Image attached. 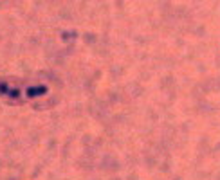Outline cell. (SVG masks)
Segmentation results:
<instances>
[{"mask_svg":"<svg viewBox=\"0 0 220 180\" xmlns=\"http://www.w3.org/2000/svg\"><path fill=\"white\" fill-rule=\"evenodd\" d=\"M45 92H47V87H29V88H27V97L43 96Z\"/></svg>","mask_w":220,"mask_h":180,"instance_id":"1","label":"cell"},{"mask_svg":"<svg viewBox=\"0 0 220 180\" xmlns=\"http://www.w3.org/2000/svg\"><path fill=\"white\" fill-rule=\"evenodd\" d=\"M9 85L7 83H0V94H4V96H7V92H9Z\"/></svg>","mask_w":220,"mask_h":180,"instance_id":"2","label":"cell"}]
</instances>
